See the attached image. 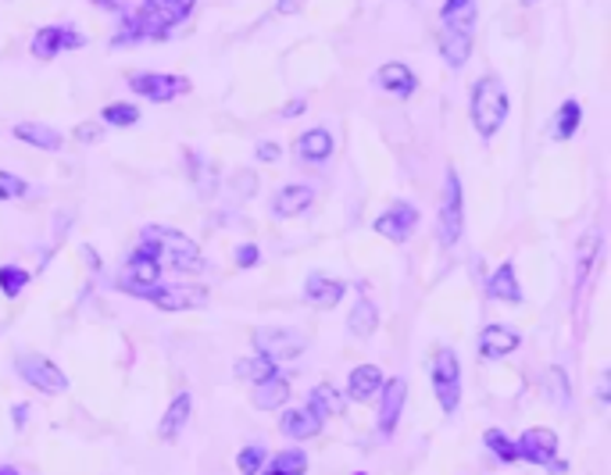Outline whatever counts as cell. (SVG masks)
<instances>
[{"mask_svg":"<svg viewBox=\"0 0 611 475\" xmlns=\"http://www.w3.org/2000/svg\"><path fill=\"white\" fill-rule=\"evenodd\" d=\"M0 475H19V472H15V468H8V465H4V468H0Z\"/></svg>","mask_w":611,"mask_h":475,"instance_id":"obj_47","label":"cell"},{"mask_svg":"<svg viewBox=\"0 0 611 475\" xmlns=\"http://www.w3.org/2000/svg\"><path fill=\"white\" fill-rule=\"evenodd\" d=\"M254 408H262V411H273L279 405H287L290 400V383L282 379V376H273V379H262V383H254Z\"/></svg>","mask_w":611,"mask_h":475,"instance_id":"obj_23","label":"cell"},{"mask_svg":"<svg viewBox=\"0 0 611 475\" xmlns=\"http://www.w3.org/2000/svg\"><path fill=\"white\" fill-rule=\"evenodd\" d=\"M265 451L262 448H244L236 454V468H240V475H258L262 468H265Z\"/></svg>","mask_w":611,"mask_h":475,"instance_id":"obj_37","label":"cell"},{"mask_svg":"<svg viewBox=\"0 0 611 475\" xmlns=\"http://www.w3.org/2000/svg\"><path fill=\"white\" fill-rule=\"evenodd\" d=\"M101 119L108 125H115V129H133L140 122V108L136 104H108L101 111Z\"/></svg>","mask_w":611,"mask_h":475,"instance_id":"obj_35","label":"cell"},{"mask_svg":"<svg viewBox=\"0 0 611 475\" xmlns=\"http://www.w3.org/2000/svg\"><path fill=\"white\" fill-rule=\"evenodd\" d=\"M136 297L151 300L162 311H197L208 305L204 286H144V290H136Z\"/></svg>","mask_w":611,"mask_h":475,"instance_id":"obj_7","label":"cell"},{"mask_svg":"<svg viewBox=\"0 0 611 475\" xmlns=\"http://www.w3.org/2000/svg\"><path fill=\"white\" fill-rule=\"evenodd\" d=\"M482 443H487V451H490V454H497V462H504V465L519 462L515 443H511V440L501 433V429H487V433H482Z\"/></svg>","mask_w":611,"mask_h":475,"instance_id":"obj_33","label":"cell"},{"mask_svg":"<svg viewBox=\"0 0 611 475\" xmlns=\"http://www.w3.org/2000/svg\"><path fill=\"white\" fill-rule=\"evenodd\" d=\"M197 0H140V8L122 22L111 47H133L144 40H165L168 29H176L193 11Z\"/></svg>","mask_w":611,"mask_h":475,"instance_id":"obj_1","label":"cell"},{"mask_svg":"<svg viewBox=\"0 0 611 475\" xmlns=\"http://www.w3.org/2000/svg\"><path fill=\"white\" fill-rule=\"evenodd\" d=\"M522 4H533V0H522Z\"/></svg>","mask_w":611,"mask_h":475,"instance_id":"obj_48","label":"cell"},{"mask_svg":"<svg viewBox=\"0 0 611 475\" xmlns=\"http://www.w3.org/2000/svg\"><path fill=\"white\" fill-rule=\"evenodd\" d=\"M258 257H262V251L254 247V243H244V247L236 251V265L240 268H254V265H258Z\"/></svg>","mask_w":611,"mask_h":475,"instance_id":"obj_41","label":"cell"},{"mask_svg":"<svg viewBox=\"0 0 611 475\" xmlns=\"http://www.w3.org/2000/svg\"><path fill=\"white\" fill-rule=\"evenodd\" d=\"M419 225V208L415 205H393L376 219V233L390 243H408Z\"/></svg>","mask_w":611,"mask_h":475,"instance_id":"obj_12","label":"cell"},{"mask_svg":"<svg viewBox=\"0 0 611 475\" xmlns=\"http://www.w3.org/2000/svg\"><path fill=\"white\" fill-rule=\"evenodd\" d=\"M508 119V90L497 76H482L473 86V125L482 140L497 136V129Z\"/></svg>","mask_w":611,"mask_h":475,"instance_id":"obj_3","label":"cell"},{"mask_svg":"<svg viewBox=\"0 0 611 475\" xmlns=\"http://www.w3.org/2000/svg\"><path fill=\"white\" fill-rule=\"evenodd\" d=\"M308 405H315V408L322 411V419H325V415H340V411H344V400H340V394H336L333 383H319L315 390H311Z\"/></svg>","mask_w":611,"mask_h":475,"instance_id":"obj_32","label":"cell"},{"mask_svg":"<svg viewBox=\"0 0 611 475\" xmlns=\"http://www.w3.org/2000/svg\"><path fill=\"white\" fill-rule=\"evenodd\" d=\"M25 194V183L19 176H11V172H0V200H15Z\"/></svg>","mask_w":611,"mask_h":475,"instance_id":"obj_40","label":"cell"},{"mask_svg":"<svg viewBox=\"0 0 611 475\" xmlns=\"http://www.w3.org/2000/svg\"><path fill=\"white\" fill-rule=\"evenodd\" d=\"M382 390V405H379V433L390 437L397 422H401V411H404V400H408V383L404 379H387L379 386Z\"/></svg>","mask_w":611,"mask_h":475,"instance_id":"obj_14","label":"cell"},{"mask_svg":"<svg viewBox=\"0 0 611 475\" xmlns=\"http://www.w3.org/2000/svg\"><path fill=\"white\" fill-rule=\"evenodd\" d=\"M311 200H315V190L311 186H287V190H279L273 200V214L276 219H297L301 211L311 208Z\"/></svg>","mask_w":611,"mask_h":475,"instance_id":"obj_20","label":"cell"},{"mask_svg":"<svg viewBox=\"0 0 611 475\" xmlns=\"http://www.w3.org/2000/svg\"><path fill=\"white\" fill-rule=\"evenodd\" d=\"M187 162H190V168H193V186H197V194L201 197H211L215 194V186H219V179H215V165H208L201 154L197 151H187Z\"/></svg>","mask_w":611,"mask_h":475,"instance_id":"obj_31","label":"cell"},{"mask_svg":"<svg viewBox=\"0 0 611 475\" xmlns=\"http://www.w3.org/2000/svg\"><path fill=\"white\" fill-rule=\"evenodd\" d=\"M476 19H479L476 0H444V8H440V29H447V33L473 36Z\"/></svg>","mask_w":611,"mask_h":475,"instance_id":"obj_16","label":"cell"},{"mask_svg":"<svg viewBox=\"0 0 611 475\" xmlns=\"http://www.w3.org/2000/svg\"><path fill=\"white\" fill-rule=\"evenodd\" d=\"M140 247H144L158 265L165 262V265H173L176 272H187V276H201V272L208 268L201 247H197L187 233H179V229L147 225L144 233H140Z\"/></svg>","mask_w":611,"mask_h":475,"instance_id":"obj_2","label":"cell"},{"mask_svg":"<svg viewBox=\"0 0 611 475\" xmlns=\"http://www.w3.org/2000/svg\"><path fill=\"white\" fill-rule=\"evenodd\" d=\"M382 383H387V379H382V368H376V365H358V368L351 372L347 390H351L354 400H368L373 394H379Z\"/></svg>","mask_w":611,"mask_h":475,"instance_id":"obj_27","label":"cell"},{"mask_svg":"<svg viewBox=\"0 0 611 475\" xmlns=\"http://www.w3.org/2000/svg\"><path fill=\"white\" fill-rule=\"evenodd\" d=\"M347 329L354 336H373L376 329H379V308L373 305V300L368 297H362L358 305H354V311H351V319H347Z\"/></svg>","mask_w":611,"mask_h":475,"instance_id":"obj_28","label":"cell"},{"mask_svg":"<svg viewBox=\"0 0 611 475\" xmlns=\"http://www.w3.org/2000/svg\"><path fill=\"white\" fill-rule=\"evenodd\" d=\"M304 4H308V0H279L276 11H279V14H297Z\"/></svg>","mask_w":611,"mask_h":475,"instance_id":"obj_46","label":"cell"},{"mask_svg":"<svg viewBox=\"0 0 611 475\" xmlns=\"http://www.w3.org/2000/svg\"><path fill=\"white\" fill-rule=\"evenodd\" d=\"M597 251H601V236L590 233V236H587V247H579V272H576V286H582V279H587V272H590V265H593Z\"/></svg>","mask_w":611,"mask_h":475,"instance_id":"obj_38","label":"cell"},{"mask_svg":"<svg viewBox=\"0 0 611 475\" xmlns=\"http://www.w3.org/2000/svg\"><path fill=\"white\" fill-rule=\"evenodd\" d=\"M522 347V336L511 325H487L479 336V354L482 357H508L511 351Z\"/></svg>","mask_w":611,"mask_h":475,"instance_id":"obj_17","label":"cell"},{"mask_svg":"<svg viewBox=\"0 0 611 475\" xmlns=\"http://www.w3.org/2000/svg\"><path fill=\"white\" fill-rule=\"evenodd\" d=\"M304 97H297V100H290L287 108H282V119H297V114H304Z\"/></svg>","mask_w":611,"mask_h":475,"instance_id":"obj_45","label":"cell"},{"mask_svg":"<svg viewBox=\"0 0 611 475\" xmlns=\"http://www.w3.org/2000/svg\"><path fill=\"white\" fill-rule=\"evenodd\" d=\"M440 54H444V62L451 68H462L468 57H473V36L465 33H447V29H440Z\"/></svg>","mask_w":611,"mask_h":475,"instance_id":"obj_25","label":"cell"},{"mask_svg":"<svg viewBox=\"0 0 611 475\" xmlns=\"http://www.w3.org/2000/svg\"><path fill=\"white\" fill-rule=\"evenodd\" d=\"M304 472H308V457L301 451H282L268 465V475H304Z\"/></svg>","mask_w":611,"mask_h":475,"instance_id":"obj_34","label":"cell"},{"mask_svg":"<svg viewBox=\"0 0 611 475\" xmlns=\"http://www.w3.org/2000/svg\"><path fill=\"white\" fill-rule=\"evenodd\" d=\"M15 136L22 143H30V147H40V151H62V133L51 125H40V122H19L15 125Z\"/></svg>","mask_w":611,"mask_h":475,"instance_id":"obj_24","label":"cell"},{"mask_svg":"<svg viewBox=\"0 0 611 475\" xmlns=\"http://www.w3.org/2000/svg\"><path fill=\"white\" fill-rule=\"evenodd\" d=\"M358 475H365V472H358Z\"/></svg>","mask_w":611,"mask_h":475,"instance_id":"obj_49","label":"cell"},{"mask_svg":"<svg viewBox=\"0 0 611 475\" xmlns=\"http://www.w3.org/2000/svg\"><path fill=\"white\" fill-rule=\"evenodd\" d=\"M330 154H333V136L325 129H308L297 140V157H304V162H325Z\"/></svg>","mask_w":611,"mask_h":475,"instance_id":"obj_26","label":"cell"},{"mask_svg":"<svg viewBox=\"0 0 611 475\" xmlns=\"http://www.w3.org/2000/svg\"><path fill=\"white\" fill-rule=\"evenodd\" d=\"M82 43H87V36H82L76 25H44L33 36L30 51H33L36 62H54V57L65 54V51H79Z\"/></svg>","mask_w":611,"mask_h":475,"instance_id":"obj_10","label":"cell"},{"mask_svg":"<svg viewBox=\"0 0 611 475\" xmlns=\"http://www.w3.org/2000/svg\"><path fill=\"white\" fill-rule=\"evenodd\" d=\"M254 347H258V354L273 357V362H293V357H301L308 340L304 333H297V329H287V325H262L254 329Z\"/></svg>","mask_w":611,"mask_h":475,"instance_id":"obj_6","label":"cell"},{"mask_svg":"<svg viewBox=\"0 0 611 475\" xmlns=\"http://www.w3.org/2000/svg\"><path fill=\"white\" fill-rule=\"evenodd\" d=\"M279 143H258V162H268V165H273V162H279Z\"/></svg>","mask_w":611,"mask_h":475,"instance_id":"obj_44","label":"cell"},{"mask_svg":"<svg viewBox=\"0 0 611 475\" xmlns=\"http://www.w3.org/2000/svg\"><path fill=\"white\" fill-rule=\"evenodd\" d=\"M487 290H490L493 300H504V305H522V286L515 279V265H511V262L497 265Z\"/></svg>","mask_w":611,"mask_h":475,"instance_id":"obj_22","label":"cell"},{"mask_svg":"<svg viewBox=\"0 0 611 475\" xmlns=\"http://www.w3.org/2000/svg\"><path fill=\"white\" fill-rule=\"evenodd\" d=\"M25 283H30V272H25V268H19V265L0 268V294H4V297H19L25 290Z\"/></svg>","mask_w":611,"mask_h":475,"instance_id":"obj_36","label":"cell"},{"mask_svg":"<svg viewBox=\"0 0 611 475\" xmlns=\"http://www.w3.org/2000/svg\"><path fill=\"white\" fill-rule=\"evenodd\" d=\"M158 279H162V265L154 262V257L144 247H136L130 262H125L119 283H122L125 294L136 297V290H144V286H158Z\"/></svg>","mask_w":611,"mask_h":475,"instance_id":"obj_13","label":"cell"},{"mask_svg":"<svg viewBox=\"0 0 611 475\" xmlns=\"http://www.w3.org/2000/svg\"><path fill=\"white\" fill-rule=\"evenodd\" d=\"M233 190L244 194V197H251L254 190H258V179H254V172H240V176L233 179Z\"/></svg>","mask_w":611,"mask_h":475,"instance_id":"obj_42","label":"cell"},{"mask_svg":"<svg viewBox=\"0 0 611 475\" xmlns=\"http://www.w3.org/2000/svg\"><path fill=\"white\" fill-rule=\"evenodd\" d=\"M433 394L440 400V408L444 415H454L462 405V365H458V354L451 347L436 351L433 357Z\"/></svg>","mask_w":611,"mask_h":475,"instance_id":"obj_4","label":"cell"},{"mask_svg":"<svg viewBox=\"0 0 611 475\" xmlns=\"http://www.w3.org/2000/svg\"><path fill=\"white\" fill-rule=\"evenodd\" d=\"M376 86H382V90L393 93V97H411V93H415L419 79H415V71H411L404 62H390V65H382L376 71Z\"/></svg>","mask_w":611,"mask_h":475,"instance_id":"obj_18","label":"cell"},{"mask_svg":"<svg viewBox=\"0 0 611 475\" xmlns=\"http://www.w3.org/2000/svg\"><path fill=\"white\" fill-rule=\"evenodd\" d=\"M515 454L530 465H551L554 454H558V433L547 429V426L525 429V433L519 437V443H515Z\"/></svg>","mask_w":611,"mask_h":475,"instance_id":"obj_11","label":"cell"},{"mask_svg":"<svg viewBox=\"0 0 611 475\" xmlns=\"http://www.w3.org/2000/svg\"><path fill=\"white\" fill-rule=\"evenodd\" d=\"M344 294H347V286L340 279H333V276H322V272H311L308 283H304V297L319 308H336Z\"/></svg>","mask_w":611,"mask_h":475,"instance_id":"obj_19","label":"cell"},{"mask_svg":"<svg viewBox=\"0 0 611 475\" xmlns=\"http://www.w3.org/2000/svg\"><path fill=\"white\" fill-rule=\"evenodd\" d=\"M233 372H236L240 379L262 383V379H273V376H279V365L273 362V357L254 354V357H240V362L233 365Z\"/></svg>","mask_w":611,"mask_h":475,"instance_id":"obj_29","label":"cell"},{"mask_svg":"<svg viewBox=\"0 0 611 475\" xmlns=\"http://www.w3.org/2000/svg\"><path fill=\"white\" fill-rule=\"evenodd\" d=\"M190 411H193V400H190V394H179L173 405H168V411H165V419H162V426H158V437L165 440V443H173L182 429H187V422H190Z\"/></svg>","mask_w":611,"mask_h":475,"instance_id":"obj_21","label":"cell"},{"mask_svg":"<svg viewBox=\"0 0 611 475\" xmlns=\"http://www.w3.org/2000/svg\"><path fill=\"white\" fill-rule=\"evenodd\" d=\"M465 233V197H462V179L458 172H447L444 179V200H440V243L454 247Z\"/></svg>","mask_w":611,"mask_h":475,"instance_id":"obj_5","label":"cell"},{"mask_svg":"<svg viewBox=\"0 0 611 475\" xmlns=\"http://www.w3.org/2000/svg\"><path fill=\"white\" fill-rule=\"evenodd\" d=\"M15 368H19V376L40 394H65L68 390V376L54 362H47L44 354H19Z\"/></svg>","mask_w":611,"mask_h":475,"instance_id":"obj_8","label":"cell"},{"mask_svg":"<svg viewBox=\"0 0 611 475\" xmlns=\"http://www.w3.org/2000/svg\"><path fill=\"white\" fill-rule=\"evenodd\" d=\"M130 90L154 100V104H168L190 90V79L182 76H165V71H133L130 76Z\"/></svg>","mask_w":611,"mask_h":475,"instance_id":"obj_9","label":"cell"},{"mask_svg":"<svg viewBox=\"0 0 611 475\" xmlns=\"http://www.w3.org/2000/svg\"><path fill=\"white\" fill-rule=\"evenodd\" d=\"M547 390H551V397H558L562 408H568V400H573V394H568V376H565L562 368H551V372H547Z\"/></svg>","mask_w":611,"mask_h":475,"instance_id":"obj_39","label":"cell"},{"mask_svg":"<svg viewBox=\"0 0 611 475\" xmlns=\"http://www.w3.org/2000/svg\"><path fill=\"white\" fill-rule=\"evenodd\" d=\"M322 426H325V419H322V411L315 405L293 408V411L282 415V422H279L282 437H290V440H311V437H319Z\"/></svg>","mask_w":611,"mask_h":475,"instance_id":"obj_15","label":"cell"},{"mask_svg":"<svg viewBox=\"0 0 611 475\" xmlns=\"http://www.w3.org/2000/svg\"><path fill=\"white\" fill-rule=\"evenodd\" d=\"M101 136H104V129L97 125V122H82L76 129V140H82V143H93V140H101Z\"/></svg>","mask_w":611,"mask_h":475,"instance_id":"obj_43","label":"cell"},{"mask_svg":"<svg viewBox=\"0 0 611 475\" xmlns=\"http://www.w3.org/2000/svg\"><path fill=\"white\" fill-rule=\"evenodd\" d=\"M582 122V108H579V100H565V104L558 108V114H554V125H551V136L554 140H573L576 136V129Z\"/></svg>","mask_w":611,"mask_h":475,"instance_id":"obj_30","label":"cell"}]
</instances>
